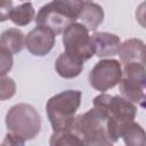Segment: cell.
<instances>
[{"label":"cell","mask_w":146,"mask_h":146,"mask_svg":"<svg viewBox=\"0 0 146 146\" xmlns=\"http://www.w3.org/2000/svg\"><path fill=\"white\" fill-rule=\"evenodd\" d=\"M0 57H1V68H0V74L1 76L6 75L13 67V54L3 48H0Z\"/></svg>","instance_id":"obj_20"},{"label":"cell","mask_w":146,"mask_h":146,"mask_svg":"<svg viewBox=\"0 0 146 146\" xmlns=\"http://www.w3.org/2000/svg\"><path fill=\"white\" fill-rule=\"evenodd\" d=\"M35 11L31 2L22 3L17 7H14L9 14V19L17 26L29 25L33 19H35Z\"/></svg>","instance_id":"obj_16"},{"label":"cell","mask_w":146,"mask_h":146,"mask_svg":"<svg viewBox=\"0 0 146 146\" xmlns=\"http://www.w3.org/2000/svg\"><path fill=\"white\" fill-rule=\"evenodd\" d=\"M80 104L81 91L79 90H65L49 98L46 110L54 131L72 130Z\"/></svg>","instance_id":"obj_1"},{"label":"cell","mask_w":146,"mask_h":146,"mask_svg":"<svg viewBox=\"0 0 146 146\" xmlns=\"http://www.w3.org/2000/svg\"><path fill=\"white\" fill-rule=\"evenodd\" d=\"M121 138L128 146H144L146 145V131L140 124L135 121L128 122L121 132Z\"/></svg>","instance_id":"obj_15"},{"label":"cell","mask_w":146,"mask_h":146,"mask_svg":"<svg viewBox=\"0 0 146 146\" xmlns=\"http://www.w3.org/2000/svg\"><path fill=\"white\" fill-rule=\"evenodd\" d=\"M13 1L11 0H1V16L0 19L1 22H5L7 19H9V14L13 10Z\"/></svg>","instance_id":"obj_23"},{"label":"cell","mask_w":146,"mask_h":146,"mask_svg":"<svg viewBox=\"0 0 146 146\" xmlns=\"http://www.w3.org/2000/svg\"><path fill=\"white\" fill-rule=\"evenodd\" d=\"M16 92V84L15 81L9 76H1L0 79V99L7 100L11 98Z\"/></svg>","instance_id":"obj_19"},{"label":"cell","mask_w":146,"mask_h":146,"mask_svg":"<svg viewBox=\"0 0 146 146\" xmlns=\"http://www.w3.org/2000/svg\"><path fill=\"white\" fill-rule=\"evenodd\" d=\"M135 16H136L137 23H138L141 27L146 29V0L143 1V2L137 7V9H136V11H135Z\"/></svg>","instance_id":"obj_21"},{"label":"cell","mask_w":146,"mask_h":146,"mask_svg":"<svg viewBox=\"0 0 146 146\" xmlns=\"http://www.w3.org/2000/svg\"><path fill=\"white\" fill-rule=\"evenodd\" d=\"M78 19H80L89 31H96L104 21V10L98 3L86 1Z\"/></svg>","instance_id":"obj_12"},{"label":"cell","mask_w":146,"mask_h":146,"mask_svg":"<svg viewBox=\"0 0 146 146\" xmlns=\"http://www.w3.org/2000/svg\"><path fill=\"white\" fill-rule=\"evenodd\" d=\"M84 1H92V0H84Z\"/></svg>","instance_id":"obj_25"},{"label":"cell","mask_w":146,"mask_h":146,"mask_svg":"<svg viewBox=\"0 0 146 146\" xmlns=\"http://www.w3.org/2000/svg\"><path fill=\"white\" fill-rule=\"evenodd\" d=\"M6 125L9 132L26 141L33 139L40 132L41 117L32 105L21 103L11 106L7 112Z\"/></svg>","instance_id":"obj_3"},{"label":"cell","mask_w":146,"mask_h":146,"mask_svg":"<svg viewBox=\"0 0 146 146\" xmlns=\"http://www.w3.org/2000/svg\"><path fill=\"white\" fill-rule=\"evenodd\" d=\"M49 144L51 146H81L84 145L80 137L73 130L54 131L50 136Z\"/></svg>","instance_id":"obj_17"},{"label":"cell","mask_w":146,"mask_h":146,"mask_svg":"<svg viewBox=\"0 0 146 146\" xmlns=\"http://www.w3.org/2000/svg\"><path fill=\"white\" fill-rule=\"evenodd\" d=\"M146 65L139 63H128L122 67V78L119 83L122 96L132 102L140 103L145 97Z\"/></svg>","instance_id":"obj_6"},{"label":"cell","mask_w":146,"mask_h":146,"mask_svg":"<svg viewBox=\"0 0 146 146\" xmlns=\"http://www.w3.org/2000/svg\"><path fill=\"white\" fill-rule=\"evenodd\" d=\"M26 36L18 29H8L1 33L0 48H3L11 54H18L25 47Z\"/></svg>","instance_id":"obj_14"},{"label":"cell","mask_w":146,"mask_h":146,"mask_svg":"<svg viewBox=\"0 0 146 146\" xmlns=\"http://www.w3.org/2000/svg\"><path fill=\"white\" fill-rule=\"evenodd\" d=\"M95 55L99 58L115 56L119 52L121 40L116 34L108 32H96L91 35Z\"/></svg>","instance_id":"obj_11"},{"label":"cell","mask_w":146,"mask_h":146,"mask_svg":"<svg viewBox=\"0 0 146 146\" xmlns=\"http://www.w3.org/2000/svg\"><path fill=\"white\" fill-rule=\"evenodd\" d=\"M34 21L36 25L47 27L57 35L59 33H63L66 30V27L74 23L76 19L60 11L54 5V2H49L39 9Z\"/></svg>","instance_id":"obj_8"},{"label":"cell","mask_w":146,"mask_h":146,"mask_svg":"<svg viewBox=\"0 0 146 146\" xmlns=\"http://www.w3.org/2000/svg\"><path fill=\"white\" fill-rule=\"evenodd\" d=\"M56 34L43 26L36 25L31 30L25 40V47L34 56H46L55 46Z\"/></svg>","instance_id":"obj_9"},{"label":"cell","mask_w":146,"mask_h":146,"mask_svg":"<svg viewBox=\"0 0 146 146\" xmlns=\"http://www.w3.org/2000/svg\"><path fill=\"white\" fill-rule=\"evenodd\" d=\"M54 5L67 16L78 19L84 6V0H52Z\"/></svg>","instance_id":"obj_18"},{"label":"cell","mask_w":146,"mask_h":146,"mask_svg":"<svg viewBox=\"0 0 146 146\" xmlns=\"http://www.w3.org/2000/svg\"><path fill=\"white\" fill-rule=\"evenodd\" d=\"M121 64L139 63L146 65V43L140 39H128L123 41L119 48Z\"/></svg>","instance_id":"obj_10"},{"label":"cell","mask_w":146,"mask_h":146,"mask_svg":"<svg viewBox=\"0 0 146 146\" xmlns=\"http://www.w3.org/2000/svg\"><path fill=\"white\" fill-rule=\"evenodd\" d=\"M72 130L84 145H112L107 135V115L92 107L88 112L75 116Z\"/></svg>","instance_id":"obj_2"},{"label":"cell","mask_w":146,"mask_h":146,"mask_svg":"<svg viewBox=\"0 0 146 146\" xmlns=\"http://www.w3.org/2000/svg\"><path fill=\"white\" fill-rule=\"evenodd\" d=\"M121 78V62L116 59H102L91 68L89 73V83L98 91H107L119 84Z\"/></svg>","instance_id":"obj_7"},{"label":"cell","mask_w":146,"mask_h":146,"mask_svg":"<svg viewBox=\"0 0 146 146\" xmlns=\"http://www.w3.org/2000/svg\"><path fill=\"white\" fill-rule=\"evenodd\" d=\"M63 43L65 52L80 62L84 63L95 55L89 30L82 23L74 22L66 27L63 32Z\"/></svg>","instance_id":"obj_4"},{"label":"cell","mask_w":146,"mask_h":146,"mask_svg":"<svg viewBox=\"0 0 146 146\" xmlns=\"http://www.w3.org/2000/svg\"><path fill=\"white\" fill-rule=\"evenodd\" d=\"M107 135L110 139L115 143L121 138L123 127L133 121L137 115V107L135 103L120 96H112L107 108Z\"/></svg>","instance_id":"obj_5"},{"label":"cell","mask_w":146,"mask_h":146,"mask_svg":"<svg viewBox=\"0 0 146 146\" xmlns=\"http://www.w3.org/2000/svg\"><path fill=\"white\" fill-rule=\"evenodd\" d=\"M25 144V140L22 139L21 137L11 133V132H8L2 141V146H19V145H24Z\"/></svg>","instance_id":"obj_22"},{"label":"cell","mask_w":146,"mask_h":146,"mask_svg":"<svg viewBox=\"0 0 146 146\" xmlns=\"http://www.w3.org/2000/svg\"><path fill=\"white\" fill-rule=\"evenodd\" d=\"M145 89H146V82H145ZM140 105H141V107L146 108V94H145V97L143 98V100L140 102Z\"/></svg>","instance_id":"obj_24"},{"label":"cell","mask_w":146,"mask_h":146,"mask_svg":"<svg viewBox=\"0 0 146 146\" xmlns=\"http://www.w3.org/2000/svg\"><path fill=\"white\" fill-rule=\"evenodd\" d=\"M55 67L57 73L64 79H73L80 75L83 70V62H80L65 51L62 52L55 63Z\"/></svg>","instance_id":"obj_13"}]
</instances>
